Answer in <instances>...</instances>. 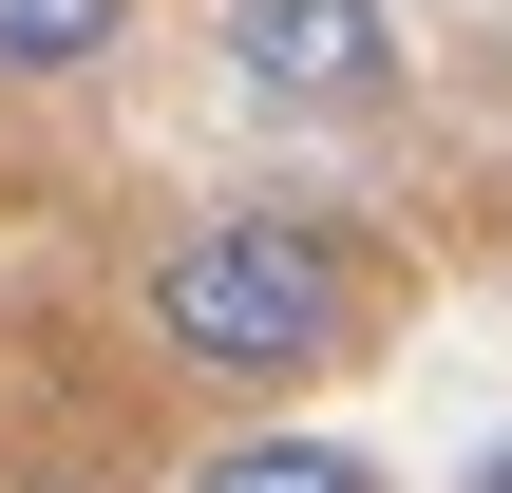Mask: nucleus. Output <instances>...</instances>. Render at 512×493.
<instances>
[{
	"label": "nucleus",
	"instance_id": "4",
	"mask_svg": "<svg viewBox=\"0 0 512 493\" xmlns=\"http://www.w3.org/2000/svg\"><path fill=\"white\" fill-rule=\"evenodd\" d=\"M133 38V0H0V76H95Z\"/></svg>",
	"mask_w": 512,
	"mask_h": 493
},
{
	"label": "nucleus",
	"instance_id": "1",
	"mask_svg": "<svg viewBox=\"0 0 512 493\" xmlns=\"http://www.w3.org/2000/svg\"><path fill=\"white\" fill-rule=\"evenodd\" d=\"M152 342L228 399H304V380L361 361V266L304 209H209V228L152 247Z\"/></svg>",
	"mask_w": 512,
	"mask_h": 493
},
{
	"label": "nucleus",
	"instance_id": "3",
	"mask_svg": "<svg viewBox=\"0 0 512 493\" xmlns=\"http://www.w3.org/2000/svg\"><path fill=\"white\" fill-rule=\"evenodd\" d=\"M190 493H380V456H342V437H209Z\"/></svg>",
	"mask_w": 512,
	"mask_h": 493
},
{
	"label": "nucleus",
	"instance_id": "5",
	"mask_svg": "<svg viewBox=\"0 0 512 493\" xmlns=\"http://www.w3.org/2000/svg\"><path fill=\"white\" fill-rule=\"evenodd\" d=\"M475 493H512V437H494V456H475Z\"/></svg>",
	"mask_w": 512,
	"mask_h": 493
},
{
	"label": "nucleus",
	"instance_id": "2",
	"mask_svg": "<svg viewBox=\"0 0 512 493\" xmlns=\"http://www.w3.org/2000/svg\"><path fill=\"white\" fill-rule=\"evenodd\" d=\"M228 76H247V114H380L399 19L380 0H228Z\"/></svg>",
	"mask_w": 512,
	"mask_h": 493
}]
</instances>
